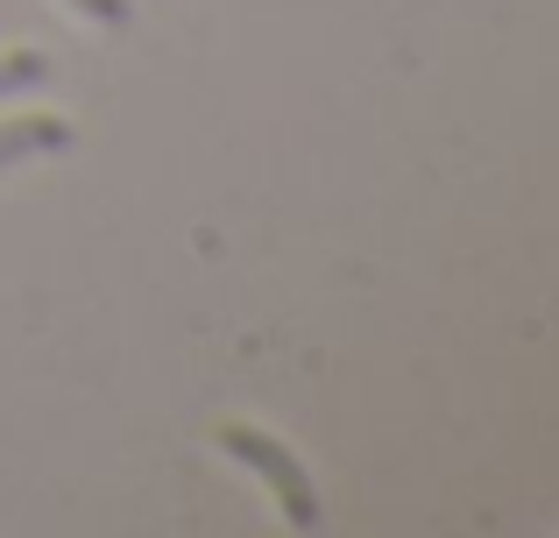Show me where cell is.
Instances as JSON below:
<instances>
[{
	"label": "cell",
	"instance_id": "cell-1",
	"mask_svg": "<svg viewBox=\"0 0 559 538\" xmlns=\"http://www.w3.org/2000/svg\"><path fill=\"white\" fill-rule=\"evenodd\" d=\"M213 446H219V454H234L241 468H255V475H262V489L284 503V517H290L298 531H312V525H319V489H312L305 461L290 454L284 440H270L262 426H241V418H227V426L213 432Z\"/></svg>",
	"mask_w": 559,
	"mask_h": 538
},
{
	"label": "cell",
	"instance_id": "cell-2",
	"mask_svg": "<svg viewBox=\"0 0 559 538\" xmlns=\"http://www.w3.org/2000/svg\"><path fill=\"white\" fill-rule=\"evenodd\" d=\"M71 128L50 121V113H14V121H0V170L22 164V156H43V150H64Z\"/></svg>",
	"mask_w": 559,
	"mask_h": 538
},
{
	"label": "cell",
	"instance_id": "cell-3",
	"mask_svg": "<svg viewBox=\"0 0 559 538\" xmlns=\"http://www.w3.org/2000/svg\"><path fill=\"white\" fill-rule=\"evenodd\" d=\"M43 50H0V99L8 93H28V85H43Z\"/></svg>",
	"mask_w": 559,
	"mask_h": 538
},
{
	"label": "cell",
	"instance_id": "cell-4",
	"mask_svg": "<svg viewBox=\"0 0 559 538\" xmlns=\"http://www.w3.org/2000/svg\"><path fill=\"white\" fill-rule=\"evenodd\" d=\"M79 14H93V22H128V0H71Z\"/></svg>",
	"mask_w": 559,
	"mask_h": 538
}]
</instances>
